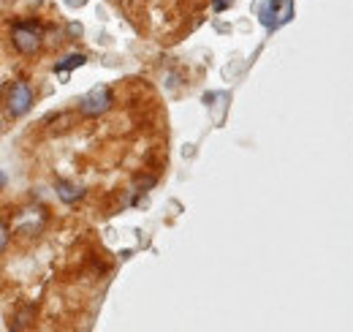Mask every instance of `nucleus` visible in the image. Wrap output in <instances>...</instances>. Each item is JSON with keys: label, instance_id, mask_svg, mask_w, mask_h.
I'll return each instance as SVG.
<instances>
[{"label": "nucleus", "instance_id": "nucleus-1", "mask_svg": "<svg viewBox=\"0 0 353 332\" xmlns=\"http://www.w3.org/2000/svg\"><path fill=\"white\" fill-rule=\"evenodd\" d=\"M11 41H14V47H16V52H22V55H36L38 49H41V44H44V30H41V25L38 22H16L14 27H11Z\"/></svg>", "mask_w": 353, "mask_h": 332}, {"label": "nucleus", "instance_id": "nucleus-2", "mask_svg": "<svg viewBox=\"0 0 353 332\" xmlns=\"http://www.w3.org/2000/svg\"><path fill=\"white\" fill-rule=\"evenodd\" d=\"M293 19V0H264L258 8V22L275 33L282 25H288Z\"/></svg>", "mask_w": 353, "mask_h": 332}, {"label": "nucleus", "instance_id": "nucleus-3", "mask_svg": "<svg viewBox=\"0 0 353 332\" xmlns=\"http://www.w3.org/2000/svg\"><path fill=\"white\" fill-rule=\"evenodd\" d=\"M114 104V95H112V87L109 84H95L93 90H87L82 98H79V112L84 117H101L112 109Z\"/></svg>", "mask_w": 353, "mask_h": 332}, {"label": "nucleus", "instance_id": "nucleus-4", "mask_svg": "<svg viewBox=\"0 0 353 332\" xmlns=\"http://www.w3.org/2000/svg\"><path fill=\"white\" fill-rule=\"evenodd\" d=\"M5 104H8V115L11 117H25L30 109H33V90L27 82H14L8 87V95H5Z\"/></svg>", "mask_w": 353, "mask_h": 332}, {"label": "nucleus", "instance_id": "nucleus-5", "mask_svg": "<svg viewBox=\"0 0 353 332\" xmlns=\"http://www.w3.org/2000/svg\"><path fill=\"white\" fill-rule=\"evenodd\" d=\"M44 224H47V210L41 204L38 207H27L16 218V232L25 235V237H33V235H38L44 229Z\"/></svg>", "mask_w": 353, "mask_h": 332}, {"label": "nucleus", "instance_id": "nucleus-6", "mask_svg": "<svg viewBox=\"0 0 353 332\" xmlns=\"http://www.w3.org/2000/svg\"><path fill=\"white\" fill-rule=\"evenodd\" d=\"M58 199L66 202V204H76L82 196H84V188L76 185V182H69V180H58Z\"/></svg>", "mask_w": 353, "mask_h": 332}, {"label": "nucleus", "instance_id": "nucleus-7", "mask_svg": "<svg viewBox=\"0 0 353 332\" xmlns=\"http://www.w3.org/2000/svg\"><path fill=\"white\" fill-rule=\"evenodd\" d=\"M84 60H87L84 55H69L63 63H58V66H55V74H69L71 69H79V66H84Z\"/></svg>", "mask_w": 353, "mask_h": 332}, {"label": "nucleus", "instance_id": "nucleus-8", "mask_svg": "<svg viewBox=\"0 0 353 332\" xmlns=\"http://www.w3.org/2000/svg\"><path fill=\"white\" fill-rule=\"evenodd\" d=\"M8 240H11V229H8V224H5V221H0V250H5Z\"/></svg>", "mask_w": 353, "mask_h": 332}, {"label": "nucleus", "instance_id": "nucleus-9", "mask_svg": "<svg viewBox=\"0 0 353 332\" xmlns=\"http://www.w3.org/2000/svg\"><path fill=\"white\" fill-rule=\"evenodd\" d=\"M234 5V0H212V8L220 14V11H226V8H231Z\"/></svg>", "mask_w": 353, "mask_h": 332}, {"label": "nucleus", "instance_id": "nucleus-10", "mask_svg": "<svg viewBox=\"0 0 353 332\" xmlns=\"http://www.w3.org/2000/svg\"><path fill=\"white\" fill-rule=\"evenodd\" d=\"M82 33H84V27H82L79 22H71V25H69V36H71V38H79Z\"/></svg>", "mask_w": 353, "mask_h": 332}, {"label": "nucleus", "instance_id": "nucleus-11", "mask_svg": "<svg viewBox=\"0 0 353 332\" xmlns=\"http://www.w3.org/2000/svg\"><path fill=\"white\" fill-rule=\"evenodd\" d=\"M87 0H66V5H71V8H79V5H84Z\"/></svg>", "mask_w": 353, "mask_h": 332}, {"label": "nucleus", "instance_id": "nucleus-12", "mask_svg": "<svg viewBox=\"0 0 353 332\" xmlns=\"http://www.w3.org/2000/svg\"><path fill=\"white\" fill-rule=\"evenodd\" d=\"M5 182H8V177H5V171H0V188H5Z\"/></svg>", "mask_w": 353, "mask_h": 332}, {"label": "nucleus", "instance_id": "nucleus-13", "mask_svg": "<svg viewBox=\"0 0 353 332\" xmlns=\"http://www.w3.org/2000/svg\"><path fill=\"white\" fill-rule=\"evenodd\" d=\"M3 131H5V117H3V112H0V137H3Z\"/></svg>", "mask_w": 353, "mask_h": 332}]
</instances>
